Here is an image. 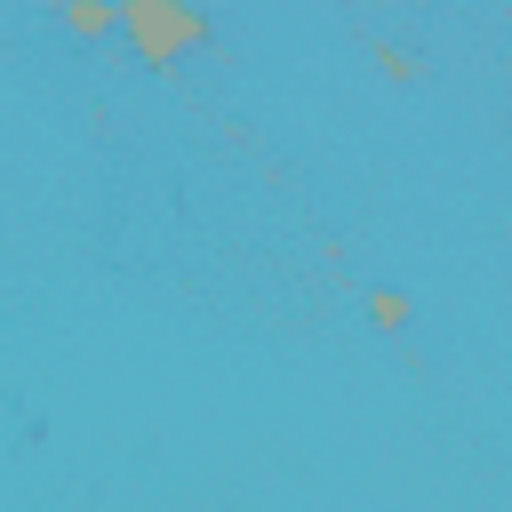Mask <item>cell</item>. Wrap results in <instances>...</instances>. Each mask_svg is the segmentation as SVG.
Here are the masks:
<instances>
[{"mask_svg":"<svg viewBox=\"0 0 512 512\" xmlns=\"http://www.w3.org/2000/svg\"><path fill=\"white\" fill-rule=\"evenodd\" d=\"M64 24L80 40H112L120 32V0H64Z\"/></svg>","mask_w":512,"mask_h":512,"instance_id":"2","label":"cell"},{"mask_svg":"<svg viewBox=\"0 0 512 512\" xmlns=\"http://www.w3.org/2000/svg\"><path fill=\"white\" fill-rule=\"evenodd\" d=\"M368 320H376L384 336H400V328H408V296H400V288H376V296H368Z\"/></svg>","mask_w":512,"mask_h":512,"instance_id":"3","label":"cell"},{"mask_svg":"<svg viewBox=\"0 0 512 512\" xmlns=\"http://www.w3.org/2000/svg\"><path fill=\"white\" fill-rule=\"evenodd\" d=\"M120 32H128V48L144 56V64H184L200 40H208V16L192 8V0H120Z\"/></svg>","mask_w":512,"mask_h":512,"instance_id":"1","label":"cell"},{"mask_svg":"<svg viewBox=\"0 0 512 512\" xmlns=\"http://www.w3.org/2000/svg\"><path fill=\"white\" fill-rule=\"evenodd\" d=\"M48 8H56V16H64V0H48Z\"/></svg>","mask_w":512,"mask_h":512,"instance_id":"4","label":"cell"}]
</instances>
